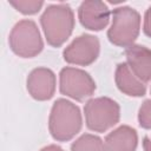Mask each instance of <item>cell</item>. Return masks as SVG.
<instances>
[{"label": "cell", "mask_w": 151, "mask_h": 151, "mask_svg": "<svg viewBox=\"0 0 151 151\" xmlns=\"http://www.w3.org/2000/svg\"><path fill=\"white\" fill-rule=\"evenodd\" d=\"M150 92H151V91H150Z\"/></svg>", "instance_id": "obj_19"}, {"label": "cell", "mask_w": 151, "mask_h": 151, "mask_svg": "<svg viewBox=\"0 0 151 151\" xmlns=\"http://www.w3.org/2000/svg\"><path fill=\"white\" fill-rule=\"evenodd\" d=\"M127 65L144 84L151 80V50L143 45H131L125 50Z\"/></svg>", "instance_id": "obj_10"}, {"label": "cell", "mask_w": 151, "mask_h": 151, "mask_svg": "<svg viewBox=\"0 0 151 151\" xmlns=\"http://www.w3.org/2000/svg\"><path fill=\"white\" fill-rule=\"evenodd\" d=\"M84 112L86 126L94 132L107 131L120 118L119 104L109 97H98L87 100Z\"/></svg>", "instance_id": "obj_4"}, {"label": "cell", "mask_w": 151, "mask_h": 151, "mask_svg": "<svg viewBox=\"0 0 151 151\" xmlns=\"http://www.w3.org/2000/svg\"><path fill=\"white\" fill-rule=\"evenodd\" d=\"M114 80L119 91L130 97H143L146 93L145 84L134 76L127 63H120L117 65Z\"/></svg>", "instance_id": "obj_12"}, {"label": "cell", "mask_w": 151, "mask_h": 151, "mask_svg": "<svg viewBox=\"0 0 151 151\" xmlns=\"http://www.w3.org/2000/svg\"><path fill=\"white\" fill-rule=\"evenodd\" d=\"M59 90L64 96L84 101L94 93L96 83L86 71L67 66L59 73Z\"/></svg>", "instance_id": "obj_6"}, {"label": "cell", "mask_w": 151, "mask_h": 151, "mask_svg": "<svg viewBox=\"0 0 151 151\" xmlns=\"http://www.w3.org/2000/svg\"><path fill=\"white\" fill-rule=\"evenodd\" d=\"M144 33L151 38V6L146 9L144 15V26H143Z\"/></svg>", "instance_id": "obj_16"}, {"label": "cell", "mask_w": 151, "mask_h": 151, "mask_svg": "<svg viewBox=\"0 0 151 151\" xmlns=\"http://www.w3.org/2000/svg\"><path fill=\"white\" fill-rule=\"evenodd\" d=\"M81 126V113L76 104L64 98L53 103L48 117V130L53 139L67 142L79 133Z\"/></svg>", "instance_id": "obj_1"}, {"label": "cell", "mask_w": 151, "mask_h": 151, "mask_svg": "<svg viewBox=\"0 0 151 151\" xmlns=\"http://www.w3.org/2000/svg\"><path fill=\"white\" fill-rule=\"evenodd\" d=\"M40 151H64L60 146H58V145H54V144H52V145H47V146H45V147H42Z\"/></svg>", "instance_id": "obj_18"}, {"label": "cell", "mask_w": 151, "mask_h": 151, "mask_svg": "<svg viewBox=\"0 0 151 151\" xmlns=\"http://www.w3.org/2000/svg\"><path fill=\"white\" fill-rule=\"evenodd\" d=\"M27 91L39 101L48 100L55 92V74L47 67H37L27 77Z\"/></svg>", "instance_id": "obj_9"}, {"label": "cell", "mask_w": 151, "mask_h": 151, "mask_svg": "<svg viewBox=\"0 0 151 151\" xmlns=\"http://www.w3.org/2000/svg\"><path fill=\"white\" fill-rule=\"evenodd\" d=\"M140 14L132 7L122 6L112 11V25L107 31L110 42L119 47H130L139 35Z\"/></svg>", "instance_id": "obj_3"}, {"label": "cell", "mask_w": 151, "mask_h": 151, "mask_svg": "<svg viewBox=\"0 0 151 151\" xmlns=\"http://www.w3.org/2000/svg\"><path fill=\"white\" fill-rule=\"evenodd\" d=\"M40 24L47 42L53 47H59L73 32L74 14L67 4L50 5L40 17Z\"/></svg>", "instance_id": "obj_2"}, {"label": "cell", "mask_w": 151, "mask_h": 151, "mask_svg": "<svg viewBox=\"0 0 151 151\" xmlns=\"http://www.w3.org/2000/svg\"><path fill=\"white\" fill-rule=\"evenodd\" d=\"M80 24L90 31L104 29L110 20V9L106 4L99 0L83 1L78 8Z\"/></svg>", "instance_id": "obj_8"}, {"label": "cell", "mask_w": 151, "mask_h": 151, "mask_svg": "<svg viewBox=\"0 0 151 151\" xmlns=\"http://www.w3.org/2000/svg\"><path fill=\"white\" fill-rule=\"evenodd\" d=\"M137 144V131L129 125H120L106 136L104 151H136Z\"/></svg>", "instance_id": "obj_11"}, {"label": "cell", "mask_w": 151, "mask_h": 151, "mask_svg": "<svg viewBox=\"0 0 151 151\" xmlns=\"http://www.w3.org/2000/svg\"><path fill=\"white\" fill-rule=\"evenodd\" d=\"M8 42L13 53L21 58H33L44 48L39 28L37 24L29 19L20 20L13 26Z\"/></svg>", "instance_id": "obj_5"}, {"label": "cell", "mask_w": 151, "mask_h": 151, "mask_svg": "<svg viewBox=\"0 0 151 151\" xmlns=\"http://www.w3.org/2000/svg\"><path fill=\"white\" fill-rule=\"evenodd\" d=\"M143 147H144V151H151V134H147L144 137Z\"/></svg>", "instance_id": "obj_17"}, {"label": "cell", "mask_w": 151, "mask_h": 151, "mask_svg": "<svg viewBox=\"0 0 151 151\" xmlns=\"http://www.w3.org/2000/svg\"><path fill=\"white\" fill-rule=\"evenodd\" d=\"M138 123L143 129L151 130V99L145 100L139 107Z\"/></svg>", "instance_id": "obj_15"}, {"label": "cell", "mask_w": 151, "mask_h": 151, "mask_svg": "<svg viewBox=\"0 0 151 151\" xmlns=\"http://www.w3.org/2000/svg\"><path fill=\"white\" fill-rule=\"evenodd\" d=\"M17 11H19L22 14H35L38 13L44 1H37V0H11L8 1Z\"/></svg>", "instance_id": "obj_14"}, {"label": "cell", "mask_w": 151, "mask_h": 151, "mask_svg": "<svg viewBox=\"0 0 151 151\" xmlns=\"http://www.w3.org/2000/svg\"><path fill=\"white\" fill-rule=\"evenodd\" d=\"M99 39L92 34H81L77 37L63 52L64 60L68 64L88 66L94 63L99 55Z\"/></svg>", "instance_id": "obj_7"}, {"label": "cell", "mask_w": 151, "mask_h": 151, "mask_svg": "<svg viewBox=\"0 0 151 151\" xmlns=\"http://www.w3.org/2000/svg\"><path fill=\"white\" fill-rule=\"evenodd\" d=\"M71 151H104V143L98 136L85 133L72 143Z\"/></svg>", "instance_id": "obj_13"}]
</instances>
